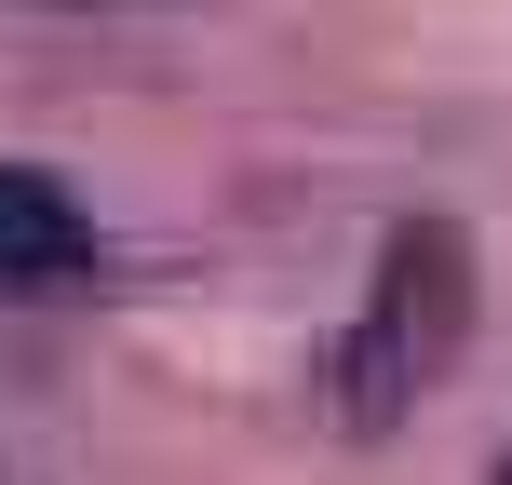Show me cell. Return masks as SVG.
<instances>
[{
  "instance_id": "7a4b0ae2",
  "label": "cell",
  "mask_w": 512,
  "mask_h": 485,
  "mask_svg": "<svg viewBox=\"0 0 512 485\" xmlns=\"http://www.w3.org/2000/svg\"><path fill=\"white\" fill-rule=\"evenodd\" d=\"M81 270H95L81 189L41 176V162H0V297H41V283H81Z\"/></svg>"
},
{
  "instance_id": "6da1fadb",
  "label": "cell",
  "mask_w": 512,
  "mask_h": 485,
  "mask_svg": "<svg viewBox=\"0 0 512 485\" xmlns=\"http://www.w3.org/2000/svg\"><path fill=\"white\" fill-rule=\"evenodd\" d=\"M459 351H472V243L445 230V216H405V230L378 243V283H364L351 337L324 351L337 432H391Z\"/></svg>"
}]
</instances>
